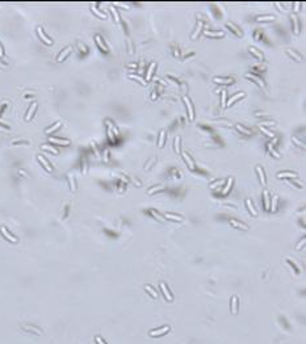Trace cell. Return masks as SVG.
Returning <instances> with one entry per match:
<instances>
[{"label":"cell","mask_w":306,"mask_h":344,"mask_svg":"<svg viewBox=\"0 0 306 344\" xmlns=\"http://www.w3.org/2000/svg\"><path fill=\"white\" fill-rule=\"evenodd\" d=\"M183 100H184V102H185V106H187V111H188L189 119H191V121H193V118H195V112H193V106H192L191 100H189L188 96H184Z\"/></svg>","instance_id":"1"},{"label":"cell","mask_w":306,"mask_h":344,"mask_svg":"<svg viewBox=\"0 0 306 344\" xmlns=\"http://www.w3.org/2000/svg\"><path fill=\"white\" fill-rule=\"evenodd\" d=\"M37 33H38V36H40V38L46 43V45H53V41L50 40V38L47 37L45 33H43V29L41 28V26H38V28H37Z\"/></svg>","instance_id":"2"},{"label":"cell","mask_w":306,"mask_h":344,"mask_svg":"<svg viewBox=\"0 0 306 344\" xmlns=\"http://www.w3.org/2000/svg\"><path fill=\"white\" fill-rule=\"evenodd\" d=\"M246 78H247V79H251L252 82H255L256 84H259V85L261 87V88H264V87H266V84H264L263 79H260L259 76H256V75L251 74V72H250V74H247V75H246Z\"/></svg>","instance_id":"3"},{"label":"cell","mask_w":306,"mask_h":344,"mask_svg":"<svg viewBox=\"0 0 306 344\" xmlns=\"http://www.w3.org/2000/svg\"><path fill=\"white\" fill-rule=\"evenodd\" d=\"M181 155H183V158H184V160H185V163H187V165H188L191 170H195V162H193V159H192L191 157L188 155V152H185V151H183L181 152Z\"/></svg>","instance_id":"4"},{"label":"cell","mask_w":306,"mask_h":344,"mask_svg":"<svg viewBox=\"0 0 306 344\" xmlns=\"http://www.w3.org/2000/svg\"><path fill=\"white\" fill-rule=\"evenodd\" d=\"M71 50H72V47H71V46H69V47H66V49H64V50H62V53H60V54L58 55V58H57V62H62L63 59H66V58L70 55V53H71Z\"/></svg>","instance_id":"5"},{"label":"cell","mask_w":306,"mask_h":344,"mask_svg":"<svg viewBox=\"0 0 306 344\" xmlns=\"http://www.w3.org/2000/svg\"><path fill=\"white\" fill-rule=\"evenodd\" d=\"M204 34H205V36H208V37H214V38L223 37V32H221V30H214V32H212V30H204Z\"/></svg>","instance_id":"6"},{"label":"cell","mask_w":306,"mask_h":344,"mask_svg":"<svg viewBox=\"0 0 306 344\" xmlns=\"http://www.w3.org/2000/svg\"><path fill=\"white\" fill-rule=\"evenodd\" d=\"M37 159H38V162H40L41 164H42L43 167H45V170H46V171H49V172H51V171H53V167H51V165H50V163L47 162V160H46L45 158L42 157V155H38V157H37Z\"/></svg>","instance_id":"7"},{"label":"cell","mask_w":306,"mask_h":344,"mask_svg":"<svg viewBox=\"0 0 306 344\" xmlns=\"http://www.w3.org/2000/svg\"><path fill=\"white\" fill-rule=\"evenodd\" d=\"M36 109H37V102H32L30 108H29L28 113H26V116H25V119H26V121H30V119H32V117L34 116Z\"/></svg>","instance_id":"8"},{"label":"cell","mask_w":306,"mask_h":344,"mask_svg":"<svg viewBox=\"0 0 306 344\" xmlns=\"http://www.w3.org/2000/svg\"><path fill=\"white\" fill-rule=\"evenodd\" d=\"M155 68H156V63L155 62H152L151 65H150V67H149V70H147V72H146V83L149 82V80H151V76L154 75V72H155Z\"/></svg>","instance_id":"9"},{"label":"cell","mask_w":306,"mask_h":344,"mask_svg":"<svg viewBox=\"0 0 306 344\" xmlns=\"http://www.w3.org/2000/svg\"><path fill=\"white\" fill-rule=\"evenodd\" d=\"M226 26H227V29H230V30H231L234 34H237L238 37H242V36H243V32L239 30V28H238V26H235L234 24L227 23V24H226Z\"/></svg>","instance_id":"10"},{"label":"cell","mask_w":306,"mask_h":344,"mask_svg":"<svg viewBox=\"0 0 306 344\" xmlns=\"http://www.w3.org/2000/svg\"><path fill=\"white\" fill-rule=\"evenodd\" d=\"M95 41H96V43H97V46L99 47L101 49V50L104 51V53H108V47H106V45L104 43V41H103V38L100 37V36H95Z\"/></svg>","instance_id":"11"},{"label":"cell","mask_w":306,"mask_h":344,"mask_svg":"<svg viewBox=\"0 0 306 344\" xmlns=\"http://www.w3.org/2000/svg\"><path fill=\"white\" fill-rule=\"evenodd\" d=\"M0 231H1V234H3V235L5 236V238L8 239V240H11L12 243H16V242H17V239L14 238V236L12 235V234H9L8 231H7V229L4 227V226H1V227H0Z\"/></svg>","instance_id":"12"},{"label":"cell","mask_w":306,"mask_h":344,"mask_svg":"<svg viewBox=\"0 0 306 344\" xmlns=\"http://www.w3.org/2000/svg\"><path fill=\"white\" fill-rule=\"evenodd\" d=\"M277 177H292V179H297L298 175L296 174V172H289V171H283V172H279L277 174Z\"/></svg>","instance_id":"13"},{"label":"cell","mask_w":306,"mask_h":344,"mask_svg":"<svg viewBox=\"0 0 306 344\" xmlns=\"http://www.w3.org/2000/svg\"><path fill=\"white\" fill-rule=\"evenodd\" d=\"M213 80L218 84H231V83H234L233 78H214Z\"/></svg>","instance_id":"14"},{"label":"cell","mask_w":306,"mask_h":344,"mask_svg":"<svg viewBox=\"0 0 306 344\" xmlns=\"http://www.w3.org/2000/svg\"><path fill=\"white\" fill-rule=\"evenodd\" d=\"M250 53H251L254 57H256L257 60H260V62H263V60H264V55L261 54V53L257 50L256 47H250Z\"/></svg>","instance_id":"15"},{"label":"cell","mask_w":306,"mask_h":344,"mask_svg":"<svg viewBox=\"0 0 306 344\" xmlns=\"http://www.w3.org/2000/svg\"><path fill=\"white\" fill-rule=\"evenodd\" d=\"M168 331H169V327L168 326H166V327H163V328H158V330H155V331H150V335L151 336H159V335H163V334L168 332Z\"/></svg>","instance_id":"16"},{"label":"cell","mask_w":306,"mask_h":344,"mask_svg":"<svg viewBox=\"0 0 306 344\" xmlns=\"http://www.w3.org/2000/svg\"><path fill=\"white\" fill-rule=\"evenodd\" d=\"M256 171H257V175H259V180H260V184L263 185V187H266L267 181H266V177H264V171H263V168H261L260 165H257V167H256Z\"/></svg>","instance_id":"17"},{"label":"cell","mask_w":306,"mask_h":344,"mask_svg":"<svg viewBox=\"0 0 306 344\" xmlns=\"http://www.w3.org/2000/svg\"><path fill=\"white\" fill-rule=\"evenodd\" d=\"M290 20H292V24H293V32H294V34H298V33H300V28H298V19H297V16L293 13L292 16H290Z\"/></svg>","instance_id":"18"},{"label":"cell","mask_w":306,"mask_h":344,"mask_svg":"<svg viewBox=\"0 0 306 344\" xmlns=\"http://www.w3.org/2000/svg\"><path fill=\"white\" fill-rule=\"evenodd\" d=\"M49 142L55 143V145H62V146L70 145V141L69 139H59V138H49Z\"/></svg>","instance_id":"19"},{"label":"cell","mask_w":306,"mask_h":344,"mask_svg":"<svg viewBox=\"0 0 306 344\" xmlns=\"http://www.w3.org/2000/svg\"><path fill=\"white\" fill-rule=\"evenodd\" d=\"M242 97H244V93L243 92H239V93H237V95H234V96L231 97V99L229 100V102H226V106H230V105H233L235 101H238L239 99H242Z\"/></svg>","instance_id":"20"},{"label":"cell","mask_w":306,"mask_h":344,"mask_svg":"<svg viewBox=\"0 0 306 344\" xmlns=\"http://www.w3.org/2000/svg\"><path fill=\"white\" fill-rule=\"evenodd\" d=\"M160 289H162V292H163V294H164V297H166L167 301H172V296H171V293L168 292V289H167V286H166V284H164V282H162V284H160Z\"/></svg>","instance_id":"21"},{"label":"cell","mask_w":306,"mask_h":344,"mask_svg":"<svg viewBox=\"0 0 306 344\" xmlns=\"http://www.w3.org/2000/svg\"><path fill=\"white\" fill-rule=\"evenodd\" d=\"M263 197H264V208H266V210H268L269 205H271V198H269V193H268V191H267V189H264Z\"/></svg>","instance_id":"22"},{"label":"cell","mask_w":306,"mask_h":344,"mask_svg":"<svg viewBox=\"0 0 306 344\" xmlns=\"http://www.w3.org/2000/svg\"><path fill=\"white\" fill-rule=\"evenodd\" d=\"M286 51H288V54L290 55V57H292L294 60H297V62H302V57H301L300 54H297L294 50H292V49H288Z\"/></svg>","instance_id":"23"},{"label":"cell","mask_w":306,"mask_h":344,"mask_svg":"<svg viewBox=\"0 0 306 344\" xmlns=\"http://www.w3.org/2000/svg\"><path fill=\"white\" fill-rule=\"evenodd\" d=\"M233 183H234L233 177H229V179H227V184H226V187H225V188L222 189V194H227V193H229L230 189H231V187H233Z\"/></svg>","instance_id":"24"},{"label":"cell","mask_w":306,"mask_h":344,"mask_svg":"<svg viewBox=\"0 0 306 344\" xmlns=\"http://www.w3.org/2000/svg\"><path fill=\"white\" fill-rule=\"evenodd\" d=\"M276 20L275 16H272V14H268V16H257L256 17V21H259V23H263V21H273Z\"/></svg>","instance_id":"25"},{"label":"cell","mask_w":306,"mask_h":344,"mask_svg":"<svg viewBox=\"0 0 306 344\" xmlns=\"http://www.w3.org/2000/svg\"><path fill=\"white\" fill-rule=\"evenodd\" d=\"M237 309H238V297L233 296L231 297V313L237 314Z\"/></svg>","instance_id":"26"},{"label":"cell","mask_w":306,"mask_h":344,"mask_svg":"<svg viewBox=\"0 0 306 344\" xmlns=\"http://www.w3.org/2000/svg\"><path fill=\"white\" fill-rule=\"evenodd\" d=\"M235 128H237L238 130H239L242 134H247V135H252V130H250V129H247V128H243V126H242V125H239V124H237V125H235Z\"/></svg>","instance_id":"27"},{"label":"cell","mask_w":306,"mask_h":344,"mask_svg":"<svg viewBox=\"0 0 306 344\" xmlns=\"http://www.w3.org/2000/svg\"><path fill=\"white\" fill-rule=\"evenodd\" d=\"M164 141H166V131L162 130L160 131V134H159V142H158V146H159V147H163Z\"/></svg>","instance_id":"28"},{"label":"cell","mask_w":306,"mask_h":344,"mask_svg":"<svg viewBox=\"0 0 306 344\" xmlns=\"http://www.w3.org/2000/svg\"><path fill=\"white\" fill-rule=\"evenodd\" d=\"M164 217L168 219H174V221H178V222H181L183 221V217L180 216H175V214H171V213H166L164 214Z\"/></svg>","instance_id":"29"},{"label":"cell","mask_w":306,"mask_h":344,"mask_svg":"<svg viewBox=\"0 0 306 344\" xmlns=\"http://www.w3.org/2000/svg\"><path fill=\"white\" fill-rule=\"evenodd\" d=\"M92 12H93V13L96 14V16L101 17V19H106V14H105V13H103V12H101L100 9H97V8H96V5H95V4H93V5H92Z\"/></svg>","instance_id":"30"},{"label":"cell","mask_w":306,"mask_h":344,"mask_svg":"<svg viewBox=\"0 0 306 344\" xmlns=\"http://www.w3.org/2000/svg\"><path fill=\"white\" fill-rule=\"evenodd\" d=\"M60 125H62V122H57V124H54V125H53L51 128H49V129H46V130H45V133H46V134H51L53 131L58 130V129L60 128Z\"/></svg>","instance_id":"31"},{"label":"cell","mask_w":306,"mask_h":344,"mask_svg":"<svg viewBox=\"0 0 306 344\" xmlns=\"http://www.w3.org/2000/svg\"><path fill=\"white\" fill-rule=\"evenodd\" d=\"M246 204H247V206H248V210H250V213H251L252 216H257V211L255 210V208H254V205H252L251 200H246Z\"/></svg>","instance_id":"32"},{"label":"cell","mask_w":306,"mask_h":344,"mask_svg":"<svg viewBox=\"0 0 306 344\" xmlns=\"http://www.w3.org/2000/svg\"><path fill=\"white\" fill-rule=\"evenodd\" d=\"M267 146H268V151L272 154V155H273V157H275V158H280V154H279L277 151H275V148H273V142L268 143Z\"/></svg>","instance_id":"33"},{"label":"cell","mask_w":306,"mask_h":344,"mask_svg":"<svg viewBox=\"0 0 306 344\" xmlns=\"http://www.w3.org/2000/svg\"><path fill=\"white\" fill-rule=\"evenodd\" d=\"M160 191H164L163 185H155L154 188H151V189H149V191H147V193L152 194V193H155V192H160Z\"/></svg>","instance_id":"34"},{"label":"cell","mask_w":306,"mask_h":344,"mask_svg":"<svg viewBox=\"0 0 306 344\" xmlns=\"http://www.w3.org/2000/svg\"><path fill=\"white\" fill-rule=\"evenodd\" d=\"M201 30H202V24L198 23L197 24V28H196V30H195V33L192 34V38H193V40H196V38L198 37V34L201 33Z\"/></svg>","instance_id":"35"},{"label":"cell","mask_w":306,"mask_h":344,"mask_svg":"<svg viewBox=\"0 0 306 344\" xmlns=\"http://www.w3.org/2000/svg\"><path fill=\"white\" fill-rule=\"evenodd\" d=\"M230 223H231L233 226H235V227L242 229V230H247V226H246V225H243V223H240V222H238V221H234V219H231V221H230Z\"/></svg>","instance_id":"36"},{"label":"cell","mask_w":306,"mask_h":344,"mask_svg":"<svg viewBox=\"0 0 306 344\" xmlns=\"http://www.w3.org/2000/svg\"><path fill=\"white\" fill-rule=\"evenodd\" d=\"M277 198H279L277 194L272 197V204L269 205V210H271V211H276V204H277Z\"/></svg>","instance_id":"37"},{"label":"cell","mask_w":306,"mask_h":344,"mask_svg":"<svg viewBox=\"0 0 306 344\" xmlns=\"http://www.w3.org/2000/svg\"><path fill=\"white\" fill-rule=\"evenodd\" d=\"M145 289H146L147 292H149V293L151 294L152 297H154V298H158V293H156V290H155L154 288H151L150 285H145Z\"/></svg>","instance_id":"38"},{"label":"cell","mask_w":306,"mask_h":344,"mask_svg":"<svg viewBox=\"0 0 306 344\" xmlns=\"http://www.w3.org/2000/svg\"><path fill=\"white\" fill-rule=\"evenodd\" d=\"M226 96H227V92L226 91L221 92V106H222V108H225V106H226Z\"/></svg>","instance_id":"39"},{"label":"cell","mask_w":306,"mask_h":344,"mask_svg":"<svg viewBox=\"0 0 306 344\" xmlns=\"http://www.w3.org/2000/svg\"><path fill=\"white\" fill-rule=\"evenodd\" d=\"M175 151H176V154H180L181 152V148H180V137H176V138H175Z\"/></svg>","instance_id":"40"},{"label":"cell","mask_w":306,"mask_h":344,"mask_svg":"<svg viewBox=\"0 0 306 344\" xmlns=\"http://www.w3.org/2000/svg\"><path fill=\"white\" fill-rule=\"evenodd\" d=\"M110 12H112V14H113V17H115V21H116V23H120V16H118L117 9H116L115 7H110Z\"/></svg>","instance_id":"41"},{"label":"cell","mask_w":306,"mask_h":344,"mask_svg":"<svg viewBox=\"0 0 306 344\" xmlns=\"http://www.w3.org/2000/svg\"><path fill=\"white\" fill-rule=\"evenodd\" d=\"M129 78H130V79H134V80H137V82H141L143 85H146V84H147V83H146V80L143 79L142 76H137V75H129Z\"/></svg>","instance_id":"42"},{"label":"cell","mask_w":306,"mask_h":344,"mask_svg":"<svg viewBox=\"0 0 306 344\" xmlns=\"http://www.w3.org/2000/svg\"><path fill=\"white\" fill-rule=\"evenodd\" d=\"M42 150L50 151V152H53V154H58V150H57V148H54L53 146H49V145H43V146H42Z\"/></svg>","instance_id":"43"},{"label":"cell","mask_w":306,"mask_h":344,"mask_svg":"<svg viewBox=\"0 0 306 344\" xmlns=\"http://www.w3.org/2000/svg\"><path fill=\"white\" fill-rule=\"evenodd\" d=\"M292 142H293V143H296L297 146H301L302 148H305V142H302V141L297 139L296 137H292Z\"/></svg>","instance_id":"44"},{"label":"cell","mask_w":306,"mask_h":344,"mask_svg":"<svg viewBox=\"0 0 306 344\" xmlns=\"http://www.w3.org/2000/svg\"><path fill=\"white\" fill-rule=\"evenodd\" d=\"M260 130H261V131H263V133H264V134H267V135H268V137H269V138H275V134H273V133H272V131H269V130H267V129H266V128H264V126H260Z\"/></svg>","instance_id":"45"},{"label":"cell","mask_w":306,"mask_h":344,"mask_svg":"<svg viewBox=\"0 0 306 344\" xmlns=\"http://www.w3.org/2000/svg\"><path fill=\"white\" fill-rule=\"evenodd\" d=\"M69 180H70V184H71V191H72V192H75V191H76V185H75L74 177H72V176H69Z\"/></svg>","instance_id":"46"},{"label":"cell","mask_w":306,"mask_h":344,"mask_svg":"<svg viewBox=\"0 0 306 344\" xmlns=\"http://www.w3.org/2000/svg\"><path fill=\"white\" fill-rule=\"evenodd\" d=\"M108 137H109V141H110V142H113V143L116 142V138H115V135L112 134V129L110 128H108Z\"/></svg>","instance_id":"47"},{"label":"cell","mask_w":306,"mask_h":344,"mask_svg":"<svg viewBox=\"0 0 306 344\" xmlns=\"http://www.w3.org/2000/svg\"><path fill=\"white\" fill-rule=\"evenodd\" d=\"M286 262H288L289 264H290V265H292L293 268H294V271H296V272H300V268H298L297 265H296L294 263H293V260H292V259H286Z\"/></svg>","instance_id":"48"},{"label":"cell","mask_w":306,"mask_h":344,"mask_svg":"<svg viewBox=\"0 0 306 344\" xmlns=\"http://www.w3.org/2000/svg\"><path fill=\"white\" fill-rule=\"evenodd\" d=\"M151 214H152V216L155 217V218L158 219V221H164V219H163V217L160 216V214H158V213H156V211H155V210H151Z\"/></svg>","instance_id":"49"},{"label":"cell","mask_w":306,"mask_h":344,"mask_svg":"<svg viewBox=\"0 0 306 344\" xmlns=\"http://www.w3.org/2000/svg\"><path fill=\"white\" fill-rule=\"evenodd\" d=\"M223 183H225V180H220V181H217V183H213V184L210 185V188H215V187H220V185H222Z\"/></svg>","instance_id":"50"},{"label":"cell","mask_w":306,"mask_h":344,"mask_svg":"<svg viewBox=\"0 0 306 344\" xmlns=\"http://www.w3.org/2000/svg\"><path fill=\"white\" fill-rule=\"evenodd\" d=\"M264 125H267V126H273V125H276V122H275V121H269V122H260V126H264Z\"/></svg>","instance_id":"51"},{"label":"cell","mask_w":306,"mask_h":344,"mask_svg":"<svg viewBox=\"0 0 306 344\" xmlns=\"http://www.w3.org/2000/svg\"><path fill=\"white\" fill-rule=\"evenodd\" d=\"M305 243H306V239L303 238L302 240H301V243H300V244H297V247H296V248H297V250H301V248L303 247V244H305Z\"/></svg>","instance_id":"52"},{"label":"cell","mask_w":306,"mask_h":344,"mask_svg":"<svg viewBox=\"0 0 306 344\" xmlns=\"http://www.w3.org/2000/svg\"><path fill=\"white\" fill-rule=\"evenodd\" d=\"M95 340H96V343H97V344H105V343H104V340L100 338V336H96V338H95Z\"/></svg>","instance_id":"53"},{"label":"cell","mask_w":306,"mask_h":344,"mask_svg":"<svg viewBox=\"0 0 306 344\" xmlns=\"http://www.w3.org/2000/svg\"><path fill=\"white\" fill-rule=\"evenodd\" d=\"M298 8H300V3H294V12H297Z\"/></svg>","instance_id":"54"},{"label":"cell","mask_w":306,"mask_h":344,"mask_svg":"<svg viewBox=\"0 0 306 344\" xmlns=\"http://www.w3.org/2000/svg\"><path fill=\"white\" fill-rule=\"evenodd\" d=\"M4 55V51H3V46L0 45V57H3Z\"/></svg>","instance_id":"55"},{"label":"cell","mask_w":306,"mask_h":344,"mask_svg":"<svg viewBox=\"0 0 306 344\" xmlns=\"http://www.w3.org/2000/svg\"><path fill=\"white\" fill-rule=\"evenodd\" d=\"M129 67H132V68H137V65H129Z\"/></svg>","instance_id":"56"}]
</instances>
